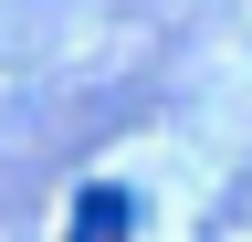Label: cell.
I'll return each instance as SVG.
<instances>
[{"label":"cell","instance_id":"obj_1","mask_svg":"<svg viewBox=\"0 0 252 242\" xmlns=\"http://www.w3.org/2000/svg\"><path fill=\"white\" fill-rule=\"evenodd\" d=\"M74 232H94V242H116V232H126V190H116V179L74 190Z\"/></svg>","mask_w":252,"mask_h":242}]
</instances>
